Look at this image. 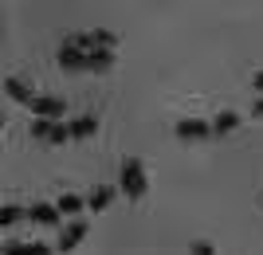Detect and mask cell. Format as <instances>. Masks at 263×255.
Listing matches in <instances>:
<instances>
[{"label": "cell", "instance_id": "cell-1", "mask_svg": "<svg viewBox=\"0 0 263 255\" xmlns=\"http://www.w3.org/2000/svg\"><path fill=\"white\" fill-rule=\"evenodd\" d=\"M59 67H67V71H106L110 63H114V47H90V51H83V47L67 44L59 47Z\"/></svg>", "mask_w": 263, "mask_h": 255}, {"label": "cell", "instance_id": "cell-2", "mask_svg": "<svg viewBox=\"0 0 263 255\" xmlns=\"http://www.w3.org/2000/svg\"><path fill=\"white\" fill-rule=\"evenodd\" d=\"M32 138H40V142H47V145H63V142H71V122H59V118H35V122H32Z\"/></svg>", "mask_w": 263, "mask_h": 255}, {"label": "cell", "instance_id": "cell-3", "mask_svg": "<svg viewBox=\"0 0 263 255\" xmlns=\"http://www.w3.org/2000/svg\"><path fill=\"white\" fill-rule=\"evenodd\" d=\"M118 189L126 192L130 200H142V192H145V169H142V161H138V157H130V161L122 165V181H118Z\"/></svg>", "mask_w": 263, "mask_h": 255}, {"label": "cell", "instance_id": "cell-4", "mask_svg": "<svg viewBox=\"0 0 263 255\" xmlns=\"http://www.w3.org/2000/svg\"><path fill=\"white\" fill-rule=\"evenodd\" d=\"M67 44H75V47H83V51H90V47H114V44H118V35L106 32V28H95V32H79V35H71Z\"/></svg>", "mask_w": 263, "mask_h": 255}, {"label": "cell", "instance_id": "cell-5", "mask_svg": "<svg viewBox=\"0 0 263 255\" xmlns=\"http://www.w3.org/2000/svg\"><path fill=\"white\" fill-rule=\"evenodd\" d=\"M173 133L181 138V142H197V138H212V122H204V118H181V122L173 126Z\"/></svg>", "mask_w": 263, "mask_h": 255}, {"label": "cell", "instance_id": "cell-6", "mask_svg": "<svg viewBox=\"0 0 263 255\" xmlns=\"http://www.w3.org/2000/svg\"><path fill=\"white\" fill-rule=\"evenodd\" d=\"M87 232H90L87 220H71V224L63 228V236H59V247H55V251H75V247L87 240Z\"/></svg>", "mask_w": 263, "mask_h": 255}, {"label": "cell", "instance_id": "cell-7", "mask_svg": "<svg viewBox=\"0 0 263 255\" xmlns=\"http://www.w3.org/2000/svg\"><path fill=\"white\" fill-rule=\"evenodd\" d=\"M28 110H35L40 118H59L63 114V99H51V94H35L28 102Z\"/></svg>", "mask_w": 263, "mask_h": 255}, {"label": "cell", "instance_id": "cell-8", "mask_svg": "<svg viewBox=\"0 0 263 255\" xmlns=\"http://www.w3.org/2000/svg\"><path fill=\"white\" fill-rule=\"evenodd\" d=\"M59 216H63L59 204H32V208H28V220H32V224H47V228L59 224Z\"/></svg>", "mask_w": 263, "mask_h": 255}, {"label": "cell", "instance_id": "cell-9", "mask_svg": "<svg viewBox=\"0 0 263 255\" xmlns=\"http://www.w3.org/2000/svg\"><path fill=\"white\" fill-rule=\"evenodd\" d=\"M4 94H8V99H16V102H20V106H28V102L35 99V90L28 87L24 79H8V83H4Z\"/></svg>", "mask_w": 263, "mask_h": 255}, {"label": "cell", "instance_id": "cell-10", "mask_svg": "<svg viewBox=\"0 0 263 255\" xmlns=\"http://www.w3.org/2000/svg\"><path fill=\"white\" fill-rule=\"evenodd\" d=\"M114 197H118V189L102 185V189H95V192L87 197V208H90V212H102V208H110V204H114Z\"/></svg>", "mask_w": 263, "mask_h": 255}, {"label": "cell", "instance_id": "cell-11", "mask_svg": "<svg viewBox=\"0 0 263 255\" xmlns=\"http://www.w3.org/2000/svg\"><path fill=\"white\" fill-rule=\"evenodd\" d=\"M55 204H59V212H63V216H79V212L87 208V197H79V192H67V197H59Z\"/></svg>", "mask_w": 263, "mask_h": 255}, {"label": "cell", "instance_id": "cell-12", "mask_svg": "<svg viewBox=\"0 0 263 255\" xmlns=\"http://www.w3.org/2000/svg\"><path fill=\"white\" fill-rule=\"evenodd\" d=\"M90 133H99V118H79V122H71V142H79V138H90Z\"/></svg>", "mask_w": 263, "mask_h": 255}, {"label": "cell", "instance_id": "cell-13", "mask_svg": "<svg viewBox=\"0 0 263 255\" xmlns=\"http://www.w3.org/2000/svg\"><path fill=\"white\" fill-rule=\"evenodd\" d=\"M20 220H28V208H20V204H4L0 208V228H12Z\"/></svg>", "mask_w": 263, "mask_h": 255}, {"label": "cell", "instance_id": "cell-14", "mask_svg": "<svg viewBox=\"0 0 263 255\" xmlns=\"http://www.w3.org/2000/svg\"><path fill=\"white\" fill-rule=\"evenodd\" d=\"M236 126H240V114H232V110H224V114L212 118V133H232Z\"/></svg>", "mask_w": 263, "mask_h": 255}, {"label": "cell", "instance_id": "cell-15", "mask_svg": "<svg viewBox=\"0 0 263 255\" xmlns=\"http://www.w3.org/2000/svg\"><path fill=\"white\" fill-rule=\"evenodd\" d=\"M0 255H51V251H47V244H16V247H8V251H0Z\"/></svg>", "mask_w": 263, "mask_h": 255}, {"label": "cell", "instance_id": "cell-16", "mask_svg": "<svg viewBox=\"0 0 263 255\" xmlns=\"http://www.w3.org/2000/svg\"><path fill=\"white\" fill-rule=\"evenodd\" d=\"M189 251H193V255H216V247H212V244H204V240H197V244L189 247Z\"/></svg>", "mask_w": 263, "mask_h": 255}, {"label": "cell", "instance_id": "cell-17", "mask_svg": "<svg viewBox=\"0 0 263 255\" xmlns=\"http://www.w3.org/2000/svg\"><path fill=\"white\" fill-rule=\"evenodd\" d=\"M255 118H263V90H259V102H255Z\"/></svg>", "mask_w": 263, "mask_h": 255}, {"label": "cell", "instance_id": "cell-18", "mask_svg": "<svg viewBox=\"0 0 263 255\" xmlns=\"http://www.w3.org/2000/svg\"><path fill=\"white\" fill-rule=\"evenodd\" d=\"M252 83H255V90H263V71H259V75L252 79Z\"/></svg>", "mask_w": 263, "mask_h": 255}, {"label": "cell", "instance_id": "cell-19", "mask_svg": "<svg viewBox=\"0 0 263 255\" xmlns=\"http://www.w3.org/2000/svg\"><path fill=\"white\" fill-rule=\"evenodd\" d=\"M0 126H4V114H0Z\"/></svg>", "mask_w": 263, "mask_h": 255}]
</instances>
